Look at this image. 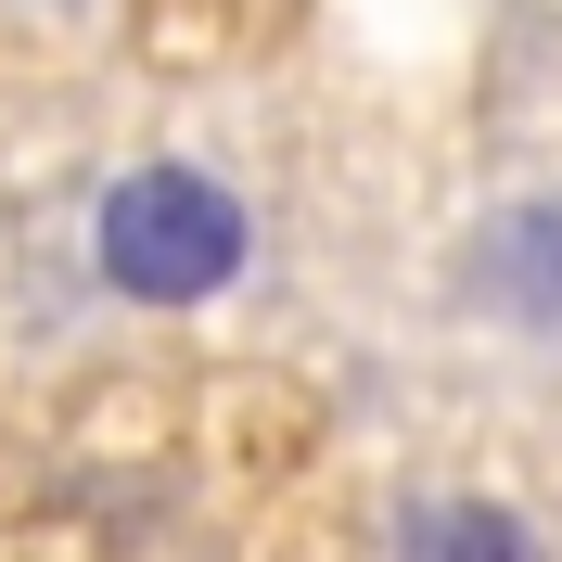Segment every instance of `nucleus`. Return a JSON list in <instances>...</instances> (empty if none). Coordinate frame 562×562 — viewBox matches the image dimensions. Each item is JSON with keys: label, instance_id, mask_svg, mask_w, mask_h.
I'll return each instance as SVG.
<instances>
[{"label": "nucleus", "instance_id": "2", "mask_svg": "<svg viewBox=\"0 0 562 562\" xmlns=\"http://www.w3.org/2000/svg\"><path fill=\"white\" fill-rule=\"evenodd\" d=\"M460 294H473V319H498L512 346H550L562 358V192H512V205L473 217Z\"/></svg>", "mask_w": 562, "mask_h": 562}, {"label": "nucleus", "instance_id": "1", "mask_svg": "<svg viewBox=\"0 0 562 562\" xmlns=\"http://www.w3.org/2000/svg\"><path fill=\"white\" fill-rule=\"evenodd\" d=\"M256 269V205L192 154H154V167H115L103 205H90V281L140 319H192L217 294H244Z\"/></svg>", "mask_w": 562, "mask_h": 562}, {"label": "nucleus", "instance_id": "3", "mask_svg": "<svg viewBox=\"0 0 562 562\" xmlns=\"http://www.w3.org/2000/svg\"><path fill=\"white\" fill-rule=\"evenodd\" d=\"M384 562H562V550H550V525H537V512L448 486V498H409V512L384 525Z\"/></svg>", "mask_w": 562, "mask_h": 562}]
</instances>
